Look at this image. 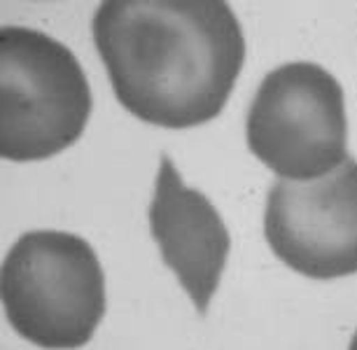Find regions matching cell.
I'll list each match as a JSON object with an SVG mask.
<instances>
[{
    "label": "cell",
    "instance_id": "cell-5",
    "mask_svg": "<svg viewBox=\"0 0 357 350\" xmlns=\"http://www.w3.org/2000/svg\"><path fill=\"white\" fill-rule=\"evenodd\" d=\"M266 243L282 264L315 280L357 273V161L325 178L278 180L266 199Z\"/></svg>",
    "mask_w": 357,
    "mask_h": 350
},
{
    "label": "cell",
    "instance_id": "cell-4",
    "mask_svg": "<svg viewBox=\"0 0 357 350\" xmlns=\"http://www.w3.org/2000/svg\"><path fill=\"white\" fill-rule=\"evenodd\" d=\"M248 147L280 180L325 178L348 159L343 89L311 61L278 66L261 79L245 122Z\"/></svg>",
    "mask_w": 357,
    "mask_h": 350
},
{
    "label": "cell",
    "instance_id": "cell-6",
    "mask_svg": "<svg viewBox=\"0 0 357 350\" xmlns=\"http://www.w3.org/2000/svg\"><path fill=\"white\" fill-rule=\"evenodd\" d=\"M147 220L164 264L178 275L197 311L206 313L227 266L231 238L211 199L187 187L166 154L159 161Z\"/></svg>",
    "mask_w": 357,
    "mask_h": 350
},
{
    "label": "cell",
    "instance_id": "cell-3",
    "mask_svg": "<svg viewBox=\"0 0 357 350\" xmlns=\"http://www.w3.org/2000/svg\"><path fill=\"white\" fill-rule=\"evenodd\" d=\"M91 86L77 56L43 31L0 29V154L43 161L84 133Z\"/></svg>",
    "mask_w": 357,
    "mask_h": 350
},
{
    "label": "cell",
    "instance_id": "cell-2",
    "mask_svg": "<svg viewBox=\"0 0 357 350\" xmlns=\"http://www.w3.org/2000/svg\"><path fill=\"white\" fill-rule=\"evenodd\" d=\"M12 329L47 350H75L91 341L105 315V275L84 238L56 229L24 234L0 273Z\"/></svg>",
    "mask_w": 357,
    "mask_h": 350
},
{
    "label": "cell",
    "instance_id": "cell-1",
    "mask_svg": "<svg viewBox=\"0 0 357 350\" xmlns=\"http://www.w3.org/2000/svg\"><path fill=\"white\" fill-rule=\"evenodd\" d=\"M91 33L124 110L164 129L218 117L245 61L243 29L222 0H107Z\"/></svg>",
    "mask_w": 357,
    "mask_h": 350
},
{
    "label": "cell",
    "instance_id": "cell-7",
    "mask_svg": "<svg viewBox=\"0 0 357 350\" xmlns=\"http://www.w3.org/2000/svg\"><path fill=\"white\" fill-rule=\"evenodd\" d=\"M348 350H357V332H355V336H353V341H350Z\"/></svg>",
    "mask_w": 357,
    "mask_h": 350
}]
</instances>
